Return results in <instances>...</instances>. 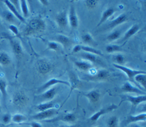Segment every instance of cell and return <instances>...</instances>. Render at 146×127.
Here are the masks:
<instances>
[{
  "mask_svg": "<svg viewBox=\"0 0 146 127\" xmlns=\"http://www.w3.org/2000/svg\"><path fill=\"white\" fill-rule=\"evenodd\" d=\"M46 29V23L41 16H37L32 18L27 23L23 31L24 36H29L42 32Z\"/></svg>",
  "mask_w": 146,
  "mask_h": 127,
  "instance_id": "obj_1",
  "label": "cell"
},
{
  "mask_svg": "<svg viewBox=\"0 0 146 127\" xmlns=\"http://www.w3.org/2000/svg\"><path fill=\"white\" fill-rule=\"evenodd\" d=\"M29 98L26 93L22 91L15 92L12 97L13 104L18 108L24 107L28 103Z\"/></svg>",
  "mask_w": 146,
  "mask_h": 127,
  "instance_id": "obj_2",
  "label": "cell"
},
{
  "mask_svg": "<svg viewBox=\"0 0 146 127\" xmlns=\"http://www.w3.org/2000/svg\"><path fill=\"white\" fill-rule=\"evenodd\" d=\"M121 100L119 104H120L123 101H129L131 104L132 109L136 108L140 103L145 102L146 101V95H139L137 96H133L129 95H124V96H121Z\"/></svg>",
  "mask_w": 146,
  "mask_h": 127,
  "instance_id": "obj_3",
  "label": "cell"
},
{
  "mask_svg": "<svg viewBox=\"0 0 146 127\" xmlns=\"http://www.w3.org/2000/svg\"><path fill=\"white\" fill-rule=\"evenodd\" d=\"M110 76V74L108 71L106 69H100L93 75H86L84 76L83 79L92 81H102L108 80Z\"/></svg>",
  "mask_w": 146,
  "mask_h": 127,
  "instance_id": "obj_4",
  "label": "cell"
},
{
  "mask_svg": "<svg viewBox=\"0 0 146 127\" xmlns=\"http://www.w3.org/2000/svg\"><path fill=\"white\" fill-rule=\"evenodd\" d=\"M113 65L115 68H116L122 71L123 72H124L126 74V75L127 76L128 80L136 84H137L136 83V82L135 81V80H134V77H135V76L138 74H140V73H145V71L132 69L128 68L125 66H124L123 65H119L117 64H113Z\"/></svg>",
  "mask_w": 146,
  "mask_h": 127,
  "instance_id": "obj_5",
  "label": "cell"
},
{
  "mask_svg": "<svg viewBox=\"0 0 146 127\" xmlns=\"http://www.w3.org/2000/svg\"><path fill=\"white\" fill-rule=\"evenodd\" d=\"M58 109L56 108H52L46 110L39 112L38 113L33 115L31 116V118L35 120H44L47 118H50L53 117L54 116L57 114L58 113Z\"/></svg>",
  "mask_w": 146,
  "mask_h": 127,
  "instance_id": "obj_6",
  "label": "cell"
},
{
  "mask_svg": "<svg viewBox=\"0 0 146 127\" xmlns=\"http://www.w3.org/2000/svg\"><path fill=\"white\" fill-rule=\"evenodd\" d=\"M36 68L39 73L41 74H46L52 71L53 69V65L47 60L42 59L36 62Z\"/></svg>",
  "mask_w": 146,
  "mask_h": 127,
  "instance_id": "obj_7",
  "label": "cell"
},
{
  "mask_svg": "<svg viewBox=\"0 0 146 127\" xmlns=\"http://www.w3.org/2000/svg\"><path fill=\"white\" fill-rule=\"evenodd\" d=\"M117 107H118V105L114 104H112L110 105L104 107V108L101 109L100 110H98V112H96L92 116H91L89 119L90 121H91L92 122L96 121L101 116L116 109L117 108Z\"/></svg>",
  "mask_w": 146,
  "mask_h": 127,
  "instance_id": "obj_8",
  "label": "cell"
},
{
  "mask_svg": "<svg viewBox=\"0 0 146 127\" xmlns=\"http://www.w3.org/2000/svg\"><path fill=\"white\" fill-rule=\"evenodd\" d=\"M121 91L125 93H136L139 95H146L145 91L140 89L139 88L133 85L131 83L127 81L125 82L120 88Z\"/></svg>",
  "mask_w": 146,
  "mask_h": 127,
  "instance_id": "obj_9",
  "label": "cell"
},
{
  "mask_svg": "<svg viewBox=\"0 0 146 127\" xmlns=\"http://www.w3.org/2000/svg\"><path fill=\"white\" fill-rule=\"evenodd\" d=\"M58 84H64L67 86L70 87V83L68 81H66V80H63L61 79H58L56 78H52L49 80H48L46 83H45L43 85H42L38 89L39 92L40 91H45L46 89H47L50 88H51L52 86Z\"/></svg>",
  "mask_w": 146,
  "mask_h": 127,
  "instance_id": "obj_10",
  "label": "cell"
},
{
  "mask_svg": "<svg viewBox=\"0 0 146 127\" xmlns=\"http://www.w3.org/2000/svg\"><path fill=\"white\" fill-rule=\"evenodd\" d=\"M68 21L69 23L72 28H75L78 27V23H79L78 18L76 15L75 7L72 5L71 6L70 9Z\"/></svg>",
  "mask_w": 146,
  "mask_h": 127,
  "instance_id": "obj_11",
  "label": "cell"
},
{
  "mask_svg": "<svg viewBox=\"0 0 146 127\" xmlns=\"http://www.w3.org/2000/svg\"><path fill=\"white\" fill-rule=\"evenodd\" d=\"M55 21L60 28H65L68 24V18L67 15V12L66 11H63L59 13L55 17Z\"/></svg>",
  "mask_w": 146,
  "mask_h": 127,
  "instance_id": "obj_12",
  "label": "cell"
},
{
  "mask_svg": "<svg viewBox=\"0 0 146 127\" xmlns=\"http://www.w3.org/2000/svg\"><path fill=\"white\" fill-rule=\"evenodd\" d=\"M69 83L70 87V92L69 95L71 94L72 91L78 88L80 86V81L78 77L74 73V72H70L69 73Z\"/></svg>",
  "mask_w": 146,
  "mask_h": 127,
  "instance_id": "obj_13",
  "label": "cell"
},
{
  "mask_svg": "<svg viewBox=\"0 0 146 127\" xmlns=\"http://www.w3.org/2000/svg\"><path fill=\"white\" fill-rule=\"evenodd\" d=\"M5 5L7 7V8L9 9V11L14 15V17L15 18H17L19 21H20L21 22H23V23H25L26 21L25 19L23 17V16L19 13V11L13 6V5L10 2V1H3Z\"/></svg>",
  "mask_w": 146,
  "mask_h": 127,
  "instance_id": "obj_14",
  "label": "cell"
},
{
  "mask_svg": "<svg viewBox=\"0 0 146 127\" xmlns=\"http://www.w3.org/2000/svg\"><path fill=\"white\" fill-rule=\"evenodd\" d=\"M146 114L145 113H142L137 115H129L127 117L125 122L127 125H129L132 123H136L139 121H145Z\"/></svg>",
  "mask_w": 146,
  "mask_h": 127,
  "instance_id": "obj_15",
  "label": "cell"
},
{
  "mask_svg": "<svg viewBox=\"0 0 146 127\" xmlns=\"http://www.w3.org/2000/svg\"><path fill=\"white\" fill-rule=\"evenodd\" d=\"M87 98L91 104H95L99 101L100 98V93L98 90H92L84 95Z\"/></svg>",
  "mask_w": 146,
  "mask_h": 127,
  "instance_id": "obj_16",
  "label": "cell"
},
{
  "mask_svg": "<svg viewBox=\"0 0 146 127\" xmlns=\"http://www.w3.org/2000/svg\"><path fill=\"white\" fill-rule=\"evenodd\" d=\"M57 42L63 46L64 48L69 47L72 43V40L67 36L64 35L59 34L55 38Z\"/></svg>",
  "mask_w": 146,
  "mask_h": 127,
  "instance_id": "obj_17",
  "label": "cell"
},
{
  "mask_svg": "<svg viewBox=\"0 0 146 127\" xmlns=\"http://www.w3.org/2000/svg\"><path fill=\"white\" fill-rule=\"evenodd\" d=\"M76 117L75 113H67V114H65L64 115L61 116L59 118H54L52 120H47V121H56V120H60L63 122H74L76 121Z\"/></svg>",
  "mask_w": 146,
  "mask_h": 127,
  "instance_id": "obj_18",
  "label": "cell"
},
{
  "mask_svg": "<svg viewBox=\"0 0 146 127\" xmlns=\"http://www.w3.org/2000/svg\"><path fill=\"white\" fill-rule=\"evenodd\" d=\"M127 19H128V18L127 15L125 14H122L119 16H118L116 18L111 21V22L108 24V27L109 28H113L116 26L125 22V21H127Z\"/></svg>",
  "mask_w": 146,
  "mask_h": 127,
  "instance_id": "obj_19",
  "label": "cell"
},
{
  "mask_svg": "<svg viewBox=\"0 0 146 127\" xmlns=\"http://www.w3.org/2000/svg\"><path fill=\"white\" fill-rule=\"evenodd\" d=\"M56 92H57L56 87H54L48 88L47 91H44L41 95V97L44 100H46L48 101H51L55 96Z\"/></svg>",
  "mask_w": 146,
  "mask_h": 127,
  "instance_id": "obj_20",
  "label": "cell"
},
{
  "mask_svg": "<svg viewBox=\"0 0 146 127\" xmlns=\"http://www.w3.org/2000/svg\"><path fill=\"white\" fill-rule=\"evenodd\" d=\"M10 44L12 48V50L15 55L19 56L23 53V49L21 44L19 41L17 40H10Z\"/></svg>",
  "mask_w": 146,
  "mask_h": 127,
  "instance_id": "obj_21",
  "label": "cell"
},
{
  "mask_svg": "<svg viewBox=\"0 0 146 127\" xmlns=\"http://www.w3.org/2000/svg\"><path fill=\"white\" fill-rule=\"evenodd\" d=\"M139 29H140V27L137 24H133L125 32L122 40L125 41L126 40H128L131 36L134 35L136 33H137L139 31Z\"/></svg>",
  "mask_w": 146,
  "mask_h": 127,
  "instance_id": "obj_22",
  "label": "cell"
},
{
  "mask_svg": "<svg viewBox=\"0 0 146 127\" xmlns=\"http://www.w3.org/2000/svg\"><path fill=\"white\" fill-rule=\"evenodd\" d=\"M55 104L51 100L48 101L43 103H40L36 106V109L39 112H42L44 110H46L50 109L55 108Z\"/></svg>",
  "mask_w": 146,
  "mask_h": 127,
  "instance_id": "obj_23",
  "label": "cell"
},
{
  "mask_svg": "<svg viewBox=\"0 0 146 127\" xmlns=\"http://www.w3.org/2000/svg\"><path fill=\"white\" fill-rule=\"evenodd\" d=\"M115 13V10L113 8H108L107 10H106L102 14V17L96 26L97 27L100 26L102 24H103L108 18H110L111 15H113V14Z\"/></svg>",
  "mask_w": 146,
  "mask_h": 127,
  "instance_id": "obj_24",
  "label": "cell"
},
{
  "mask_svg": "<svg viewBox=\"0 0 146 127\" xmlns=\"http://www.w3.org/2000/svg\"><path fill=\"white\" fill-rule=\"evenodd\" d=\"M80 55L82 58L86 60H87L92 63H97L99 62V59L98 58L97 55H96L86 52H83L80 54Z\"/></svg>",
  "mask_w": 146,
  "mask_h": 127,
  "instance_id": "obj_25",
  "label": "cell"
},
{
  "mask_svg": "<svg viewBox=\"0 0 146 127\" xmlns=\"http://www.w3.org/2000/svg\"><path fill=\"white\" fill-rule=\"evenodd\" d=\"M135 81L137 84L141 85V88L145 90V85H146V75L145 73H140L135 76L134 77Z\"/></svg>",
  "mask_w": 146,
  "mask_h": 127,
  "instance_id": "obj_26",
  "label": "cell"
},
{
  "mask_svg": "<svg viewBox=\"0 0 146 127\" xmlns=\"http://www.w3.org/2000/svg\"><path fill=\"white\" fill-rule=\"evenodd\" d=\"M11 63V58L9 55L5 52H0V65L7 66Z\"/></svg>",
  "mask_w": 146,
  "mask_h": 127,
  "instance_id": "obj_27",
  "label": "cell"
},
{
  "mask_svg": "<svg viewBox=\"0 0 146 127\" xmlns=\"http://www.w3.org/2000/svg\"><path fill=\"white\" fill-rule=\"evenodd\" d=\"M7 84L6 81L3 79H0V92L2 95V97L4 103L5 102L7 96Z\"/></svg>",
  "mask_w": 146,
  "mask_h": 127,
  "instance_id": "obj_28",
  "label": "cell"
},
{
  "mask_svg": "<svg viewBox=\"0 0 146 127\" xmlns=\"http://www.w3.org/2000/svg\"><path fill=\"white\" fill-rule=\"evenodd\" d=\"M75 64L79 69L83 71H87L92 67V65L90 63L84 61H76Z\"/></svg>",
  "mask_w": 146,
  "mask_h": 127,
  "instance_id": "obj_29",
  "label": "cell"
},
{
  "mask_svg": "<svg viewBox=\"0 0 146 127\" xmlns=\"http://www.w3.org/2000/svg\"><path fill=\"white\" fill-rule=\"evenodd\" d=\"M27 120V117L24 114L16 113L11 116V121L16 124H21Z\"/></svg>",
  "mask_w": 146,
  "mask_h": 127,
  "instance_id": "obj_30",
  "label": "cell"
},
{
  "mask_svg": "<svg viewBox=\"0 0 146 127\" xmlns=\"http://www.w3.org/2000/svg\"><path fill=\"white\" fill-rule=\"evenodd\" d=\"M82 50L84 52H88V53L92 54H94L96 55H99V56L103 55V54L100 50L96 49L92 47H89V46H82L81 45V51Z\"/></svg>",
  "mask_w": 146,
  "mask_h": 127,
  "instance_id": "obj_31",
  "label": "cell"
},
{
  "mask_svg": "<svg viewBox=\"0 0 146 127\" xmlns=\"http://www.w3.org/2000/svg\"><path fill=\"white\" fill-rule=\"evenodd\" d=\"M20 9L23 14V17L24 18L27 17L29 14V10L27 5V1L25 0L19 1Z\"/></svg>",
  "mask_w": 146,
  "mask_h": 127,
  "instance_id": "obj_32",
  "label": "cell"
},
{
  "mask_svg": "<svg viewBox=\"0 0 146 127\" xmlns=\"http://www.w3.org/2000/svg\"><path fill=\"white\" fill-rule=\"evenodd\" d=\"M2 16L3 18V19L8 22L13 23L15 21V17L10 11H3L2 13Z\"/></svg>",
  "mask_w": 146,
  "mask_h": 127,
  "instance_id": "obj_33",
  "label": "cell"
},
{
  "mask_svg": "<svg viewBox=\"0 0 146 127\" xmlns=\"http://www.w3.org/2000/svg\"><path fill=\"white\" fill-rule=\"evenodd\" d=\"M106 50L108 53L120 52L122 51L121 46L117 44H108L106 47Z\"/></svg>",
  "mask_w": 146,
  "mask_h": 127,
  "instance_id": "obj_34",
  "label": "cell"
},
{
  "mask_svg": "<svg viewBox=\"0 0 146 127\" xmlns=\"http://www.w3.org/2000/svg\"><path fill=\"white\" fill-rule=\"evenodd\" d=\"M121 31L120 30H115L114 31L112 32L111 34H110L107 37V39L108 41H113L117 39H119L121 36Z\"/></svg>",
  "mask_w": 146,
  "mask_h": 127,
  "instance_id": "obj_35",
  "label": "cell"
},
{
  "mask_svg": "<svg viewBox=\"0 0 146 127\" xmlns=\"http://www.w3.org/2000/svg\"><path fill=\"white\" fill-rule=\"evenodd\" d=\"M119 124V119L117 117L112 116L109 118L107 121L108 127H117Z\"/></svg>",
  "mask_w": 146,
  "mask_h": 127,
  "instance_id": "obj_36",
  "label": "cell"
},
{
  "mask_svg": "<svg viewBox=\"0 0 146 127\" xmlns=\"http://www.w3.org/2000/svg\"><path fill=\"white\" fill-rule=\"evenodd\" d=\"M82 40H83V42L86 43V44H94L95 43L94 40L93 39L92 37L91 36V35L88 34V33H87V34H84L82 36Z\"/></svg>",
  "mask_w": 146,
  "mask_h": 127,
  "instance_id": "obj_37",
  "label": "cell"
},
{
  "mask_svg": "<svg viewBox=\"0 0 146 127\" xmlns=\"http://www.w3.org/2000/svg\"><path fill=\"white\" fill-rule=\"evenodd\" d=\"M98 2L99 1L97 0H87L85 1V4L86 7L89 9H93L96 7Z\"/></svg>",
  "mask_w": 146,
  "mask_h": 127,
  "instance_id": "obj_38",
  "label": "cell"
},
{
  "mask_svg": "<svg viewBox=\"0 0 146 127\" xmlns=\"http://www.w3.org/2000/svg\"><path fill=\"white\" fill-rule=\"evenodd\" d=\"M59 44L55 42H49L47 44V49L58 51L59 49Z\"/></svg>",
  "mask_w": 146,
  "mask_h": 127,
  "instance_id": "obj_39",
  "label": "cell"
},
{
  "mask_svg": "<svg viewBox=\"0 0 146 127\" xmlns=\"http://www.w3.org/2000/svg\"><path fill=\"white\" fill-rule=\"evenodd\" d=\"M11 115L9 113H5L2 117V121L5 124H7L11 121Z\"/></svg>",
  "mask_w": 146,
  "mask_h": 127,
  "instance_id": "obj_40",
  "label": "cell"
},
{
  "mask_svg": "<svg viewBox=\"0 0 146 127\" xmlns=\"http://www.w3.org/2000/svg\"><path fill=\"white\" fill-rule=\"evenodd\" d=\"M114 59L116 62L117 63V64H119V65H122V64L124 63L125 60L124 56L121 54L116 55V56H115Z\"/></svg>",
  "mask_w": 146,
  "mask_h": 127,
  "instance_id": "obj_41",
  "label": "cell"
},
{
  "mask_svg": "<svg viewBox=\"0 0 146 127\" xmlns=\"http://www.w3.org/2000/svg\"><path fill=\"white\" fill-rule=\"evenodd\" d=\"M9 29L16 36H17V35H18L19 34L18 28L14 24H10L9 26Z\"/></svg>",
  "mask_w": 146,
  "mask_h": 127,
  "instance_id": "obj_42",
  "label": "cell"
},
{
  "mask_svg": "<svg viewBox=\"0 0 146 127\" xmlns=\"http://www.w3.org/2000/svg\"><path fill=\"white\" fill-rule=\"evenodd\" d=\"M10 2L13 5V6L19 11V9L20 8V3H19V1L18 0H13V1H10Z\"/></svg>",
  "mask_w": 146,
  "mask_h": 127,
  "instance_id": "obj_43",
  "label": "cell"
},
{
  "mask_svg": "<svg viewBox=\"0 0 146 127\" xmlns=\"http://www.w3.org/2000/svg\"><path fill=\"white\" fill-rule=\"evenodd\" d=\"M28 124V125H30L31 127H43V126L40 124H39V122H35V121L31 122L29 124Z\"/></svg>",
  "mask_w": 146,
  "mask_h": 127,
  "instance_id": "obj_44",
  "label": "cell"
},
{
  "mask_svg": "<svg viewBox=\"0 0 146 127\" xmlns=\"http://www.w3.org/2000/svg\"><path fill=\"white\" fill-rule=\"evenodd\" d=\"M81 51V45H76L74 46V47L72 49V52L73 53H76Z\"/></svg>",
  "mask_w": 146,
  "mask_h": 127,
  "instance_id": "obj_45",
  "label": "cell"
},
{
  "mask_svg": "<svg viewBox=\"0 0 146 127\" xmlns=\"http://www.w3.org/2000/svg\"><path fill=\"white\" fill-rule=\"evenodd\" d=\"M39 2L44 6H47L49 4V1L47 0H40Z\"/></svg>",
  "mask_w": 146,
  "mask_h": 127,
  "instance_id": "obj_46",
  "label": "cell"
},
{
  "mask_svg": "<svg viewBox=\"0 0 146 127\" xmlns=\"http://www.w3.org/2000/svg\"><path fill=\"white\" fill-rule=\"evenodd\" d=\"M127 127H142L141 126H140V125L137 124H136V123H132V124H130L129 125H128V126Z\"/></svg>",
  "mask_w": 146,
  "mask_h": 127,
  "instance_id": "obj_47",
  "label": "cell"
},
{
  "mask_svg": "<svg viewBox=\"0 0 146 127\" xmlns=\"http://www.w3.org/2000/svg\"><path fill=\"white\" fill-rule=\"evenodd\" d=\"M77 126L75 125H61L59 126V127H76Z\"/></svg>",
  "mask_w": 146,
  "mask_h": 127,
  "instance_id": "obj_48",
  "label": "cell"
},
{
  "mask_svg": "<svg viewBox=\"0 0 146 127\" xmlns=\"http://www.w3.org/2000/svg\"><path fill=\"white\" fill-rule=\"evenodd\" d=\"M1 105H0V112H1Z\"/></svg>",
  "mask_w": 146,
  "mask_h": 127,
  "instance_id": "obj_49",
  "label": "cell"
},
{
  "mask_svg": "<svg viewBox=\"0 0 146 127\" xmlns=\"http://www.w3.org/2000/svg\"><path fill=\"white\" fill-rule=\"evenodd\" d=\"M97 127H99V126H97Z\"/></svg>",
  "mask_w": 146,
  "mask_h": 127,
  "instance_id": "obj_50",
  "label": "cell"
}]
</instances>
